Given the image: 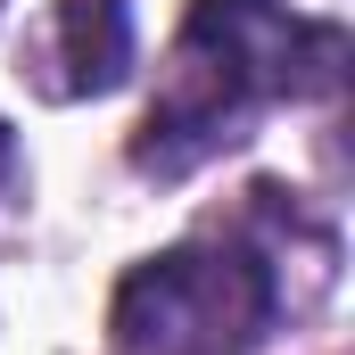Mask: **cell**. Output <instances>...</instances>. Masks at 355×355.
I'll list each match as a JSON object with an SVG mask.
<instances>
[{"label": "cell", "mask_w": 355, "mask_h": 355, "mask_svg": "<svg viewBox=\"0 0 355 355\" xmlns=\"http://www.w3.org/2000/svg\"><path fill=\"white\" fill-rule=\"evenodd\" d=\"M347 83V33L289 0H190L166 50V83L132 132V174L182 182L240 149L272 107L331 99Z\"/></svg>", "instance_id": "cell-1"}, {"label": "cell", "mask_w": 355, "mask_h": 355, "mask_svg": "<svg viewBox=\"0 0 355 355\" xmlns=\"http://www.w3.org/2000/svg\"><path fill=\"white\" fill-rule=\"evenodd\" d=\"M289 314L281 257L248 232H198L116 281L107 331L124 355H257Z\"/></svg>", "instance_id": "cell-2"}, {"label": "cell", "mask_w": 355, "mask_h": 355, "mask_svg": "<svg viewBox=\"0 0 355 355\" xmlns=\"http://www.w3.org/2000/svg\"><path fill=\"white\" fill-rule=\"evenodd\" d=\"M50 67L58 99H99L132 75V0H58L50 17Z\"/></svg>", "instance_id": "cell-3"}, {"label": "cell", "mask_w": 355, "mask_h": 355, "mask_svg": "<svg viewBox=\"0 0 355 355\" xmlns=\"http://www.w3.org/2000/svg\"><path fill=\"white\" fill-rule=\"evenodd\" d=\"M17 190V141H8V124H0V198Z\"/></svg>", "instance_id": "cell-4"}]
</instances>
